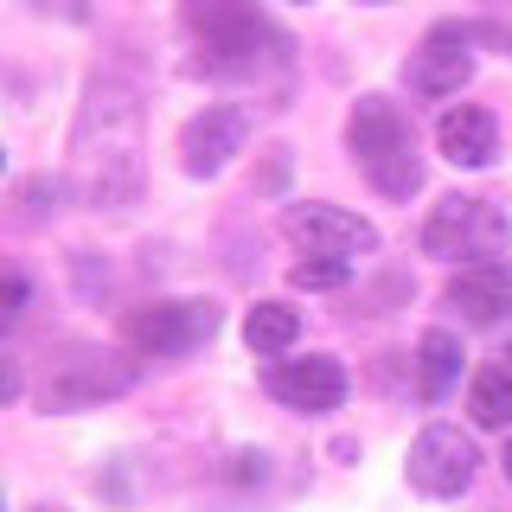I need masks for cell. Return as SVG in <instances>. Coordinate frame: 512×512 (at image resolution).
<instances>
[{"label": "cell", "mask_w": 512, "mask_h": 512, "mask_svg": "<svg viewBox=\"0 0 512 512\" xmlns=\"http://www.w3.org/2000/svg\"><path fill=\"white\" fill-rule=\"evenodd\" d=\"M71 186L96 212H122L141 192V103L116 77H96L71 135Z\"/></svg>", "instance_id": "1"}, {"label": "cell", "mask_w": 512, "mask_h": 512, "mask_svg": "<svg viewBox=\"0 0 512 512\" xmlns=\"http://www.w3.org/2000/svg\"><path fill=\"white\" fill-rule=\"evenodd\" d=\"M180 26L192 39V64L224 84H263L295 58L288 32L256 0H180Z\"/></svg>", "instance_id": "2"}, {"label": "cell", "mask_w": 512, "mask_h": 512, "mask_svg": "<svg viewBox=\"0 0 512 512\" xmlns=\"http://www.w3.org/2000/svg\"><path fill=\"white\" fill-rule=\"evenodd\" d=\"M346 148L359 160V173L384 199H410L423 186V154H416V128L391 96H359L346 116Z\"/></svg>", "instance_id": "3"}, {"label": "cell", "mask_w": 512, "mask_h": 512, "mask_svg": "<svg viewBox=\"0 0 512 512\" xmlns=\"http://www.w3.org/2000/svg\"><path fill=\"white\" fill-rule=\"evenodd\" d=\"M512 224L493 199H474V192H455V199H442L436 212L423 218V256H442V263H493V256L506 250Z\"/></svg>", "instance_id": "4"}, {"label": "cell", "mask_w": 512, "mask_h": 512, "mask_svg": "<svg viewBox=\"0 0 512 512\" xmlns=\"http://www.w3.org/2000/svg\"><path fill=\"white\" fill-rule=\"evenodd\" d=\"M224 327L218 301H141V308L122 314V340L141 352V359H186L199 352L212 333Z\"/></svg>", "instance_id": "5"}, {"label": "cell", "mask_w": 512, "mask_h": 512, "mask_svg": "<svg viewBox=\"0 0 512 512\" xmlns=\"http://www.w3.org/2000/svg\"><path fill=\"white\" fill-rule=\"evenodd\" d=\"M474 468H480V448H474L468 429H455V423H423L416 442H410V461H404L410 487L429 493V500H455V493H468Z\"/></svg>", "instance_id": "6"}, {"label": "cell", "mask_w": 512, "mask_h": 512, "mask_svg": "<svg viewBox=\"0 0 512 512\" xmlns=\"http://www.w3.org/2000/svg\"><path fill=\"white\" fill-rule=\"evenodd\" d=\"M128 384H135V365L116 359V352H71V359H58V372L45 378L39 404L45 410H90V404H109V397H122Z\"/></svg>", "instance_id": "7"}, {"label": "cell", "mask_w": 512, "mask_h": 512, "mask_svg": "<svg viewBox=\"0 0 512 512\" xmlns=\"http://www.w3.org/2000/svg\"><path fill=\"white\" fill-rule=\"evenodd\" d=\"M250 141V116L237 103H205L199 116L180 128V167L192 180H218Z\"/></svg>", "instance_id": "8"}, {"label": "cell", "mask_w": 512, "mask_h": 512, "mask_svg": "<svg viewBox=\"0 0 512 512\" xmlns=\"http://www.w3.org/2000/svg\"><path fill=\"white\" fill-rule=\"evenodd\" d=\"M282 231L295 237L308 256H346V263H352V256L378 250V231L359 212H340V205H288Z\"/></svg>", "instance_id": "9"}, {"label": "cell", "mask_w": 512, "mask_h": 512, "mask_svg": "<svg viewBox=\"0 0 512 512\" xmlns=\"http://www.w3.org/2000/svg\"><path fill=\"white\" fill-rule=\"evenodd\" d=\"M269 397H282L288 410L320 416V410H340L346 404V365L327 359V352H308V359H276L269 365Z\"/></svg>", "instance_id": "10"}, {"label": "cell", "mask_w": 512, "mask_h": 512, "mask_svg": "<svg viewBox=\"0 0 512 512\" xmlns=\"http://www.w3.org/2000/svg\"><path fill=\"white\" fill-rule=\"evenodd\" d=\"M468 26L448 20L436 32H423V45L410 52V90L416 96H455L474 77V52H468Z\"/></svg>", "instance_id": "11"}, {"label": "cell", "mask_w": 512, "mask_h": 512, "mask_svg": "<svg viewBox=\"0 0 512 512\" xmlns=\"http://www.w3.org/2000/svg\"><path fill=\"white\" fill-rule=\"evenodd\" d=\"M448 308L461 320H474V327H493V320L512 314V263H468L455 269V282H448Z\"/></svg>", "instance_id": "12"}, {"label": "cell", "mask_w": 512, "mask_h": 512, "mask_svg": "<svg viewBox=\"0 0 512 512\" xmlns=\"http://www.w3.org/2000/svg\"><path fill=\"white\" fill-rule=\"evenodd\" d=\"M436 148H442V160H455V167H487V160L500 154V122L480 103H455L436 122Z\"/></svg>", "instance_id": "13"}, {"label": "cell", "mask_w": 512, "mask_h": 512, "mask_svg": "<svg viewBox=\"0 0 512 512\" xmlns=\"http://www.w3.org/2000/svg\"><path fill=\"white\" fill-rule=\"evenodd\" d=\"M455 384H461V340L442 333V327H429L423 346H416V397H423V404H442Z\"/></svg>", "instance_id": "14"}, {"label": "cell", "mask_w": 512, "mask_h": 512, "mask_svg": "<svg viewBox=\"0 0 512 512\" xmlns=\"http://www.w3.org/2000/svg\"><path fill=\"white\" fill-rule=\"evenodd\" d=\"M295 340H301V314L288 308V301H256L244 314V346L256 359H282Z\"/></svg>", "instance_id": "15"}, {"label": "cell", "mask_w": 512, "mask_h": 512, "mask_svg": "<svg viewBox=\"0 0 512 512\" xmlns=\"http://www.w3.org/2000/svg\"><path fill=\"white\" fill-rule=\"evenodd\" d=\"M468 410L480 429H512V372L506 365H480L468 384Z\"/></svg>", "instance_id": "16"}, {"label": "cell", "mask_w": 512, "mask_h": 512, "mask_svg": "<svg viewBox=\"0 0 512 512\" xmlns=\"http://www.w3.org/2000/svg\"><path fill=\"white\" fill-rule=\"evenodd\" d=\"M346 276H352L346 256H308V263L288 269V282H295V288H340Z\"/></svg>", "instance_id": "17"}, {"label": "cell", "mask_w": 512, "mask_h": 512, "mask_svg": "<svg viewBox=\"0 0 512 512\" xmlns=\"http://www.w3.org/2000/svg\"><path fill=\"white\" fill-rule=\"evenodd\" d=\"M26 295H32V282L20 276V269H7V263H0V333H7L13 320H20V308H26Z\"/></svg>", "instance_id": "18"}, {"label": "cell", "mask_w": 512, "mask_h": 512, "mask_svg": "<svg viewBox=\"0 0 512 512\" xmlns=\"http://www.w3.org/2000/svg\"><path fill=\"white\" fill-rule=\"evenodd\" d=\"M39 13H58V20H71V26H84L90 20V0H32Z\"/></svg>", "instance_id": "19"}, {"label": "cell", "mask_w": 512, "mask_h": 512, "mask_svg": "<svg viewBox=\"0 0 512 512\" xmlns=\"http://www.w3.org/2000/svg\"><path fill=\"white\" fill-rule=\"evenodd\" d=\"M13 397H20V365L0 359V404H13Z\"/></svg>", "instance_id": "20"}, {"label": "cell", "mask_w": 512, "mask_h": 512, "mask_svg": "<svg viewBox=\"0 0 512 512\" xmlns=\"http://www.w3.org/2000/svg\"><path fill=\"white\" fill-rule=\"evenodd\" d=\"M500 468H506V480H512V436H506V455H500Z\"/></svg>", "instance_id": "21"}, {"label": "cell", "mask_w": 512, "mask_h": 512, "mask_svg": "<svg viewBox=\"0 0 512 512\" xmlns=\"http://www.w3.org/2000/svg\"><path fill=\"white\" fill-rule=\"evenodd\" d=\"M500 365H506V372H512V340H506V352H500Z\"/></svg>", "instance_id": "22"}, {"label": "cell", "mask_w": 512, "mask_h": 512, "mask_svg": "<svg viewBox=\"0 0 512 512\" xmlns=\"http://www.w3.org/2000/svg\"><path fill=\"white\" fill-rule=\"evenodd\" d=\"M39 512H64V506H39Z\"/></svg>", "instance_id": "23"}, {"label": "cell", "mask_w": 512, "mask_h": 512, "mask_svg": "<svg viewBox=\"0 0 512 512\" xmlns=\"http://www.w3.org/2000/svg\"><path fill=\"white\" fill-rule=\"evenodd\" d=\"M0 173H7V154H0Z\"/></svg>", "instance_id": "24"}, {"label": "cell", "mask_w": 512, "mask_h": 512, "mask_svg": "<svg viewBox=\"0 0 512 512\" xmlns=\"http://www.w3.org/2000/svg\"><path fill=\"white\" fill-rule=\"evenodd\" d=\"M365 7H384V0H365Z\"/></svg>", "instance_id": "25"}]
</instances>
